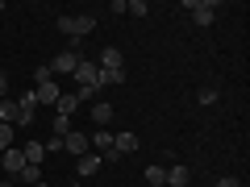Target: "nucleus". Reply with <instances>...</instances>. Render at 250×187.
<instances>
[{
    "mask_svg": "<svg viewBox=\"0 0 250 187\" xmlns=\"http://www.w3.org/2000/svg\"><path fill=\"white\" fill-rule=\"evenodd\" d=\"M54 29H59V34H67V37H75V42H80V37H88L92 29H96V17H92V13H75V17H67V13H62V17L54 21Z\"/></svg>",
    "mask_w": 250,
    "mask_h": 187,
    "instance_id": "f257e3e1",
    "label": "nucleus"
},
{
    "mask_svg": "<svg viewBox=\"0 0 250 187\" xmlns=\"http://www.w3.org/2000/svg\"><path fill=\"white\" fill-rule=\"evenodd\" d=\"M38 88H34V96H38V104H59V96H62V88L54 83V75H50V67H38Z\"/></svg>",
    "mask_w": 250,
    "mask_h": 187,
    "instance_id": "f03ea898",
    "label": "nucleus"
},
{
    "mask_svg": "<svg viewBox=\"0 0 250 187\" xmlns=\"http://www.w3.org/2000/svg\"><path fill=\"white\" fill-rule=\"evenodd\" d=\"M83 62V54H80V46L75 50H59L50 58V75H75V67Z\"/></svg>",
    "mask_w": 250,
    "mask_h": 187,
    "instance_id": "7ed1b4c3",
    "label": "nucleus"
},
{
    "mask_svg": "<svg viewBox=\"0 0 250 187\" xmlns=\"http://www.w3.org/2000/svg\"><path fill=\"white\" fill-rule=\"evenodd\" d=\"M0 167H4V179H17L21 170H25V154H21V146L0 150Z\"/></svg>",
    "mask_w": 250,
    "mask_h": 187,
    "instance_id": "20e7f679",
    "label": "nucleus"
},
{
    "mask_svg": "<svg viewBox=\"0 0 250 187\" xmlns=\"http://www.w3.org/2000/svg\"><path fill=\"white\" fill-rule=\"evenodd\" d=\"M184 9L192 13L196 25H213L217 21V4H208V0H184Z\"/></svg>",
    "mask_w": 250,
    "mask_h": 187,
    "instance_id": "39448f33",
    "label": "nucleus"
},
{
    "mask_svg": "<svg viewBox=\"0 0 250 187\" xmlns=\"http://www.w3.org/2000/svg\"><path fill=\"white\" fill-rule=\"evenodd\" d=\"M29 121H34V116L21 112L17 100H0V125H13V129H21V125H29Z\"/></svg>",
    "mask_w": 250,
    "mask_h": 187,
    "instance_id": "423d86ee",
    "label": "nucleus"
},
{
    "mask_svg": "<svg viewBox=\"0 0 250 187\" xmlns=\"http://www.w3.org/2000/svg\"><path fill=\"white\" fill-rule=\"evenodd\" d=\"M62 150H67V154H75V158H80V154H88V150H92V146H88V133L71 129V133L62 137Z\"/></svg>",
    "mask_w": 250,
    "mask_h": 187,
    "instance_id": "0eeeda50",
    "label": "nucleus"
},
{
    "mask_svg": "<svg viewBox=\"0 0 250 187\" xmlns=\"http://www.w3.org/2000/svg\"><path fill=\"white\" fill-rule=\"evenodd\" d=\"M96 170H100V154H80V158H75V175H80V179H92V175H96Z\"/></svg>",
    "mask_w": 250,
    "mask_h": 187,
    "instance_id": "6e6552de",
    "label": "nucleus"
},
{
    "mask_svg": "<svg viewBox=\"0 0 250 187\" xmlns=\"http://www.w3.org/2000/svg\"><path fill=\"white\" fill-rule=\"evenodd\" d=\"M96 75H100V67H96V62H88V58H83L80 67H75V79H80V88H100V83H96Z\"/></svg>",
    "mask_w": 250,
    "mask_h": 187,
    "instance_id": "1a4fd4ad",
    "label": "nucleus"
},
{
    "mask_svg": "<svg viewBox=\"0 0 250 187\" xmlns=\"http://www.w3.org/2000/svg\"><path fill=\"white\" fill-rule=\"evenodd\" d=\"M192 183V170L184 167V162H175V167H167V187H188Z\"/></svg>",
    "mask_w": 250,
    "mask_h": 187,
    "instance_id": "9d476101",
    "label": "nucleus"
},
{
    "mask_svg": "<svg viewBox=\"0 0 250 187\" xmlns=\"http://www.w3.org/2000/svg\"><path fill=\"white\" fill-rule=\"evenodd\" d=\"M96 67H100V71H113V67H125V58H121V50H117V46H104Z\"/></svg>",
    "mask_w": 250,
    "mask_h": 187,
    "instance_id": "9b49d317",
    "label": "nucleus"
},
{
    "mask_svg": "<svg viewBox=\"0 0 250 187\" xmlns=\"http://www.w3.org/2000/svg\"><path fill=\"white\" fill-rule=\"evenodd\" d=\"M113 150L121 154V158H125V154H134L138 150V133H117L113 137Z\"/></svg>",
    "mask_w": 250,
    "mask_h": 187,
    "instance_id": "f8f14e48",
    "label": "nucleus"
},
{
    "mask_svg": "<svg viewBox=\"0 0 250 187\" xmlns=\"http://www.w3.org/2000/svg\"><path fill=\"white\" fill-rule=\"evenodd\" d=\"M92 121H96L100 129H104V125L113 121V104H104V100H96V104H92Z\"/></svg>",
    "mask_w": 250,
    "mask_h": 187,
    "instance_id": "ddd939ff",
    "label": "nucleus"
},
{
    "mask_svg": "<svg viewBox=\"0 0 250 187\" xmlns=\"http://www.w3.org/2000/svg\"><path fill=\"white\" fill-rule=\"evenodd\" d=\"M54 108H59V116H71L75 108H80V96H75V92H62V96H59V104H54Z\"/></svg>",
    "mask_w": 250,
    "mask_h": 187,
    "instance_id": "4468645a",
    "label": "nucleus"
},
{
    "mask_svg": "<svg viewBox=\"0 0 250 187\" xmlns=\"http://www.w3.org/2000/svg\"><path fill=\"white\" fill-rule=\"evenodd\" d=\"M21 154H25L29 167H38V162L46 158V146H42V142H29V146H21Z\"/></svg>",
    "mask_w": 250,
    "mask_h": 187,
    "instance_id": "2eb2a0df",
    "label": "nucleus"
},
{
    "mask_svg": "<svg viewBox=\"0 0 250 187\" xmlns=\"http://www.w3.org/2000/svg\"><path fill=\"white\" fill-rule=\"evenodd\" d=\"M100 88H113V83H125V67H113V71H100L96 75Z\"/></svg>",
    "mask_w": 250,
    "mask_h": 187,
    "instance_id": "dca6fc26",
    "label": "nucleus"
},
{
    "mask_svg": "<svg viewBox=\"0 0 250 187\" xmlns=\"http://www.w3.org/2000/svg\"><path fill=\"white\" fill-rule=\"evenodd\" d=\"M142 179H146L150 187H167V167H146Z\"/></svg>",
    "mask_w": 250,
    "mask_h": 187,
    "instance_id": "f3484780",
    "label": "nucleus"
},
{
    "mask_svg": "<svg viewBox=\"0 0 250 187\" xmlns=\"http://www.w3.org/2000/svg\"><path fill=\"white\" fill-rule=\"evenodd\" d=\"M17 108H21V112H29V116H34V112H38V96H34V92H21Z\"/></svg>",
    "mask_w": 250,
    "mask_h": 187,
    "instance_id": "a211bd4d",
    "label": "nucleus"
},
{
    "mask_svg": "<svg viewBox=\"0 0 250 187\" xmlns=\"http://www.w3.org/2000/svg\"><path fill=\"white\" fill-rule=\"evenodd\" d=\"M21 183H29V187H34V183H42V167H29V162H25V170H21Z\"/></svg>",
    "mask_w": 250,
    "mask_h": 187,
    "instance_id": "6ab92c4d",
    "label": "nucleus"
},
{
    "mask_svg": "<svg viewBox=\"0 0 250 187\" xmlns=\"http://www.w3.org/2000/svg\"><path fill=\"white\" fill-rule=\"evenodd\" d=\"M71 129H75V125H71V116H59V112H54V137H67Z\"/></svg>",
    "mask_w": 250,
    "mask_h": 187,
    "instance_id": "aec40b11",
    "label": "nucleus"
},
{
    "mask_svg": "<svg viewBox=\"0 0 250 187\" xmlns=\"http://www.w3.org/2000/svg\"><path fill=\"white\" fill-rule=\"evenodd\" d=\"M196 100L208 108V104H217V100H221V92H217V88H200V92H196Z\"/></svg>",
    "mask_w": 250,
    "mask_h": 187,
    "instance_id": "412c9836",
    "label": "nucleus"
},
{
    "mask_svg": "<svg viewBox=\"0 0 250 187\" xmlns=\"http://www.w3.org/2000/svg\"><path fill=\"white\" fill-rule=\"evenodd\" d=\"M9 146H17L13 142V125H0V150H9Z\"/></svg>",
    "mask_w": 250,
    "mask_h": 187,
    "instance_id": "4be33fe9",
    "label": "nucleus"
},
{
    "mask_svg": "<svg viewBox=\"0 0 250 187\" xmlns=\"http://www.w3.org/2000/svg\"><path fill=\"white\" fill-rule=\"evenodd\" d=\"M129 13H134V17H146V13H150V4H146V0H129Z\"/></svg>",
    "mask_w": 250,
    "mask_h": 187,
    "instance_id": "5701e85b",
    "label": "nucleus"
},
{
    "mask_svg": "<svg viewBox=\"0 0 250 187\" xmlns=\"http://www.w3.org/2000/svg\"><path fill=\"white\" fill-rule=\"evenodd\" d=\"M213 187H242V179H233V175H225V179H213Z\"/></svg>",
    "mask_w": 250,
    "mask_h": 187,
    "instance_id": "b1692460",
    "label": "nucleus"
},
{
    "mask_svg": "<svg viewBox=\"0 0 250 187\" xmlns=\"http://www.w3.org/2000/svg\"><path fill=\"white\" fill-rule=\"evenodd\" d=\"M0 100H9V75L0 71Z\"/></svg>",
    "mask_w": 250,
    "mask_h": 187,
    "instance_id": "393cba45",
    "label": "nucleus"
},
{
    "mask_svg": "<svg viewBox=\"0 0 250 187\" xmlns=\"http://www.w3.org/2000/svg\"><path fill=\"white\" fill-rule=\"evenodd\" d=\"M0 187H17V179H4V183H0Z\"/></svg>",
    "mask_w": 250,
    "mask_h": 187,
    "instance_id": "a878e982",
    "label": "nucleus"
},
{
    "mask_svg": "<svg viewBox=\"0 0 250 187\" xmlns=\"http://www.w3.org/2000/svg\"><path fill=\"white\" fill-rule=\"evenodd\" d=\"M34 187H50V183H46V179H42V183H34Z\"/></svg>",
    "mask_w": 250,
    "mask_h": 187,
    "instance_id": "bb28decb",
    "label": "nucleus"
},
{
    "mask_svg": "<svg viewBox=\"0 0 250 187\" xmlns=\"http://www.w3.org/2000/svg\"><path fill=\"white\" fill-rule=\"evenodd\" d=\"M188 187H192V183H188Z\"/></svg>",
    "mask_w": 250,
    "mask_h": 187,
    "instance_id": "cd10ccee",
    "label": "nucleus"
}]
</instances>
